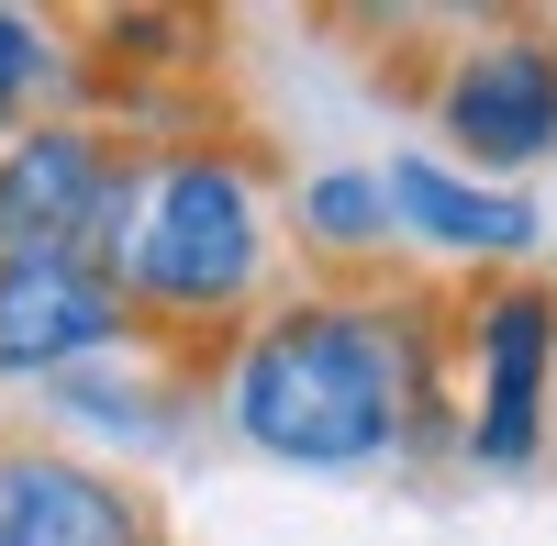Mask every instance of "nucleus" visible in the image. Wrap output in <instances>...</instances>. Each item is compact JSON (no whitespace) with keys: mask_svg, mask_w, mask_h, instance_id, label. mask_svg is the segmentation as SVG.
<instances>
[{"mask_svg":"<svg viewBox=\"0 0 557 546\" xmlns=\"http://www.w3.org/2000/svg\"><path fill=\"white\" fill-rule=\"evenodd\" d=\"M212 413L246 458L301 480L457 458V290L290 280L212 357Z\"/></svg>","mask_w":557,"mask_h":546,"instance_id":"obj_1","label":"nucleus"},{"mask_svg":"<svg viewBox=\"0 0 557 546\" xmlns=\"http://www.w3.org/2000/svg\"><path fill=\"white\" fill-rule=\"evenodd\" d=\"M146 346L123 290L78 257H0V390H57L101 357Z\"/></svg>","mask_w":557,"mask_h":546,"instance_id":"obj_8","label":"nucleus"},{"mask_svg":"<svg viewBox=\"0 0 557 546\" xmlns=\"http://www.w3.org/2000/svg\"><path fill=\"white\" fill-rule=\"evenodd\" d=\"M34 401L57 413V446L89 435L78 458L123 469V458H146V446H178L190 401H212V369H190V357H168V346H123V357H101V369H78V380L34 390Z\"/></svg>","mask_w":557,"mask_h":546,"instance_id":"obj_9","label":"nucleus"},{"mask_svg":"<svg viewBox=\"0 0 557 546\" xmlns=\"http://www.w3.org/2000/svg\"><path fill=\"white\" fill-rule=\"evenodd\" d=\"M435 157L524 190L535 167H557V12H502L480 23L424 89Z\"/></svg>","mask_w":557,"mask_h":546,"instance_id":"obj_4","label":"nucleus"},{"mask_svg":"<svg viewBox=\"0 0 557 546\" xmlns=\"http://www.w3.org/2000/svg\"><path fill=\"white\" fill-rule=\"evenodd\" d=\"M134 134L101 112H45L0 146V257H78L112 280V235L134 212Z\"/></svg>","mask_w":557,"mask_h":546,"instance_id":"obj_5","label":"nucleus"},{"mask_svg":"<svg viewBox=\"0 0 557 546\" xmlns=\"http://www.w3.org/2000/svg\"><path fill=\"white\" fill-rule=\"evenodd\" d=\"M546 401H557V280L546 268L469 280L457 290V469L535 480Z\"/></svg>","mask_w":557,"mask_h":546,"instance_id":"obj_3","label":"nucleus"},{"mask_svg":"<svg viewBox=\"0 0 557 546\" xmlns=\"http://www.w3.org/2000/svg\"><path fill=\"white\" fill-rule=\"evenodd\" d=\"M278 246H301L312 280H391V190H380V167H357V157H323L301 167L290 190H278Z\"/></svg>","mask_w":557,"mask_h":546,"instance_id":"obj_10","label":"nucleus"},{"mask_svg":"<svg viewBox=\"0 0 557 546\" xmlns=\"http://www.w3.org/2000/svg\"><path fill=\"white\" fill-rule=\"evenodd\" d=\"M0 546H168V513L134 469L57 435H0Z\"/></svg>","mask_w":557,"mask_h":546,"instance_id":"obj_7","label":"nucleus"},{"mask_svg":"<svg viewBox=\"0 0 557 546\" xmlns=\"http://www.w3.org/2000/svg\"><path fill=\"white\" fill-rule=\"evenodd\" d=\"M546 469H557V401H546Z\"/></svg>","mask_w":557,"mask_h":546,"instance_id":"obj_12","label":"nucleus"},{"mask_svg":"<svg viewBox=\"0 0 557 546\" xmlns=\"http://www.w3.org/2000/svg\"><path fill=\"white\" fill-rule=\"evenodd\" d=\"M112 290L134 335L212 369L278 301V178L246 134H168L134 157V212L112 235Z\"/></svg>","mask_w":557,"mask_h":546,"instance_id":"obj_2","label":"nucleus"},{"mask_svg":"<svg viewBox=\"0 0 557 546\" xmlns=\"http://www.w3.org/2000/svg\"><path fill=\"white\" fill-rule=\"evenodd\" d=\"M380 190H391V235H401V257L446 268L457 290H469V280H513V268H535V246H546V201H535V190L469 178V167H446L435 146L380 157Z\"/></svg>","mask_w":557,"mask_h":546,"instance_id":"obj_6","label":"nucleus"},{"mask_svg":"<svg viewBox=\"0 0 557 546\" xmlns=\"http://www.w3.org/2000/svg\"><path fill=\"white\" fill-rule=\"evenodd\" d=\"M45 112H78V57H67V23L45 12H0V146Z\"/></svg>","mask_w":557,"mask_h":546,"instance_id":"obj_11","label":"nucleus"}]
</instances>
